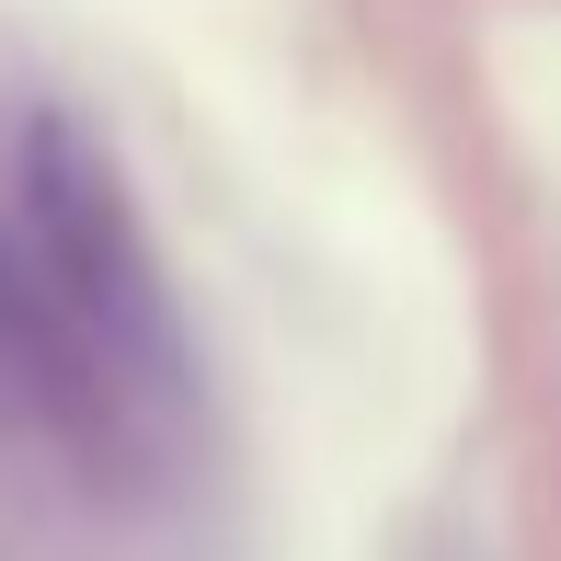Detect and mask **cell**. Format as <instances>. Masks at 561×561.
<instances>
[{
    "label": "cell",
    "mask_w": 561,
    "mask_h": 561,
    "mask_svg": "<svg viewBox=\"0 0 561 561\" xmlns=\"http://www.w3.org/2000/svg\"><path fill=\"white\" fill-rule=\"evenodd\" d=\"M0 390H23V401L81 390V367H69V333H58V310H46V275H35V252H23L12 195H0Z\"/></svg>",
    "instance_id": "2"
},
{
    "label": "cell",
    "mask_w": 561,
    "mask_h": 561,
    "mask_svg": "<svg viewBox=\"0 0 561 561\" xmlns=\"http://www.w3.org/2000/svg\"><path fill=\"white\" fill-rule=\"evenodd\" d=\"M12 218L46 275V310L69 333L81 390H172V298L149 264L126 184L69 104H23L12 126Z\"/></svg>",
    "instance_id": "1"
}]
</instances>
